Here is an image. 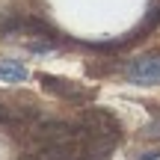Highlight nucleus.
Instances as JSON below:
<instances>
[{"instance_id": "obj_1", "label": "nucleus", "mask_w": 160, "mask_h": 160, "mask_svg": "<svg viewBox=\"0 0 160 160\" xmlns=\"http://www.w3.org/2000/svg\"><path fill=\"white\" fill-rule=\"evenodd\" d=\"M80 131L83 137H122V122L104 107H89L80 113Z\"/></svg>"}, {"instance_id": "obj_2", "label": "nucleus", "mask_w": 160, "mask_h": 160, "mask_svg": "<svg viewBox=\"0 0 160 160\" xmlns=\"http://www.w3.org/2000/svg\"><path fill=\"white\" fill-rule=\"evenodd\" d=\"M0 33H24V36H39V39H57V30H53L48 21L36 18V15L6 18V21L0 24Z\"/></svg>"}, {"instance_id": "obj_3", "label": "nucleus", "mask_w": 160, "mask_h": 160, "mask_svg": "<svg viewBox=\"0 0 160 160\" xmlns=\"http://www.w3.org/2000/svg\"><path fill=\"white\" fill-rule=\"evenodd\" d=\"M39 83H42L45 92H51V95H57V98H65V101H86V98L95 95L92 89L74 83V80L57 77V74H39Z\"/></svg>"}, {"instance_id": "obj_4", "label": "nucleus", "mask_w": 160, "mask_h": 160, "mask_svg": "<svg viewBox=\"0 0 160 160\" xmlns=\"http://www.w3.org/2000/svg\"><path fill=\"white\" fill-rule=\"evenodd\" d=\"M30 160H80V142L77 139H62V142H39L27 154Z\"/></svg>"}, {"instance_id": "obj_5", "label": "nucleus", "mask_w": 160, "mask_h": 160, "mask_svg": "<svg viewBox=\"0 0 160 160\" xmlns=\"http://www.w3.org/2000/svg\"><path fill=\"white\" fill-rule=\"evenodd\" d=\"M128 77L133 83H157L160 80V53H145L128 65Z\"/></svg>"}, {"instance_id": "obj_6", "label": "nucleus", "mask_w": 160, "mask_h": 160, "mask_svg": "<svg viewBox=\"0 0 160 160\" xmlns=\"http://www.w3.org/2000/svg\"><path fill=\"white\" fill-rule=\"evenodd\" d=\"M86 142L80 145V160H107L113 154L119 137H83Z\"/></svg>"}, {"instance_id": "obj_7", "label": "nucleus", "mask_w": 160, "mask_h": 160, "mask_svg": "<svg viewBox=\"0 0 160 160\" xmlns=\"http://www.w3.org/2000/svg\"><path fill=\"white\" fill-rule=\"evenodd\" d=\"M157 27H160V0H157L154 6H151L148 12H145L142 24H139V27L133 30V33H128V36H125V45H133L137 39H145V36H148V33H154Z\"/></svg>"}, {"instance_id": "obj_8", "label": "nucleus", "mask_w": 160, "mask_h": 160, "mask_svg": "<svg viewBox=\"0 0 160 160\" xmlns=\"http://www.w3.org/2000/svg\"><path fill=\"white\" fill-rule=\"evenodd\" d=\"M30 71L18 62H0V80H9V83H18V80H27Z\"/></svg>"}, {"instance_id": "obj_9", "label": "nucleus", "mask_w": 160, "mask_h": 160, "mask_svg": "<svg viewBox=\"0 0 160 160\" xmlns=\"http://www.w3.org/2000/svg\"><path fill=\"white\" fill-rule=\"evenodd\" d=\"M57 48V39H39V42H27V51H33V53H48V51H53Z\"/></svg>"}, {"instance_id": "obj_10", "label": "nucleus", "mask_w": 160, "mask_h": 160, "mask_svg": "<svg viewBox=\"0 0 160 160\" xmlns=\"http://www.w3.org/2000/svg\"><path fill=\"white\" fill-rule=\"evenodd\" d=\"M142 137H145V139H160V116L142 128Z\"/></svg>"}, {"instance_id": "obj_11", "label": "nucleus", "mask_w": 160, "mask_h": 160, "mask_svg": "<svg viewBox=\"0 0 160 160\" xmlns=\"http://www.w3.org/2000/svg\"><path fill=\"white\" fill-rule=\"evenodd\" d=\"M137 160H160V151H145V154H139Z\"/></svg>"}]
</instances>
